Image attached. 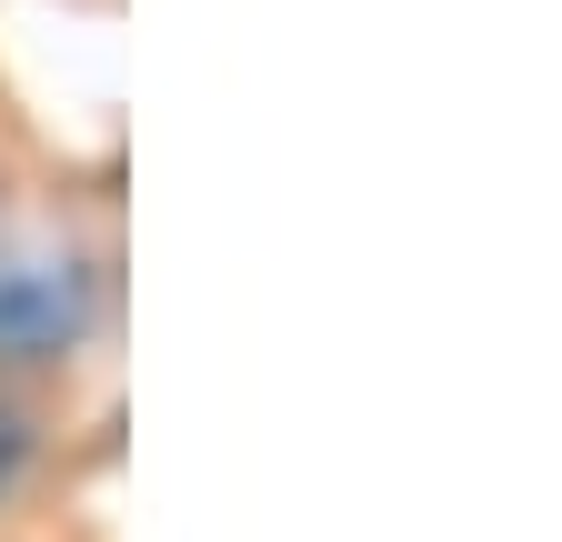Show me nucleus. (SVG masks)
I'll return each instance as SVG.
<instances>
[{"label":"nucleus","instance_id":"nucleus-1","mask_svg":"<svg viewBox=\"0 0 562 542\" xmlns=\"http://www.w3.org/2000/svg\"><path fill=\"white\" fill-rule=\"evenodd\" d=\"M91 331V271L70 251H0V362H60Z\"/></svg>","mask_w":562,"mask_h":542},{"label":"nucleus","instance_id":"nucleus-2","mask_svg":"<svg viewBox=\"0 0 562 542\" xmlns=\"http://www.w3.org/2000/svg\"><path fill=\"white\" fill-rule=\"evenodd\" d=\"M21 472H31V422H21V413H0V503L21 493Z\"/></svg>","mask_w":562,"mask_h":542}]
</instances>
